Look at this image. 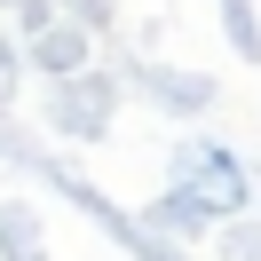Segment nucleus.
Wrapping results in <instances>:
<instances>
[{"label":"nucleus","instance_id":"1","mask_svg":"<svg viewBox=\"0 0 261 261\" xmlns=\"http://www.w3.org/2000/svg\"><path fill=\"white\" fill-rule=\"evenodd\" d=\"M238 190H245L238 166H229V159H206V166H198V182H182L174 214H190V222H198V214H222V206H238Z\"/></svg>","mask_w":261,"mask_h":261}]
</instances>
